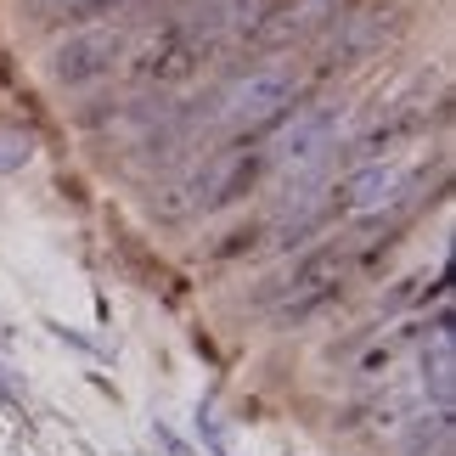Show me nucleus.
<instances>
[{
    "mask_svg": "<svg viewBox=\"0 0 456 456\" xmlns=\"http://www.w3.org/2000/svg\"><path fill=\"white\" fill-rule=\"evenodd\" d=\"M293 96H299L293 68L265 62V68H248V74H237L232 85H225L215 118H220L225 130H237V135H259V130H276V125H282L288 108H293Z\"/></svg>",
    "mask_w": 456,
    "mask_h": 456,
    "instance_id": "obj_1",
    "label": "nucleus"
},
{
    "mask_svg": "<svg viewBox=\"0 0 456 456\" xmlns=\"http://www.w3.org/2000/svg\"><path fill=\"white\" fill-rule=\"evenodd\" d=\"M344 271H349L344 248H315V254H305V259H299V265H293L288 276H276L265 299H271L276 310H282V315H293V322H299V315L322 310L327 299H338Z\"/></svg>",
    "mask_w": 456,
    "mask_h": 456,
    "instance_id": "obj_2",
    "label": "nucleus"
},
{
    "mask_svg": "<svg viewBox=\"0 0 456 456\" xmlns=\"http://www.w3.org/2000/svg\"><path fill=\"white\" fill-rule=\"evenodd\" d=\"M332 135H338V108H305V113H293L282 130H276V142H271V158L265 164L276 169H310V164H327L332 152Z\"/></svg>",
    "mask_w": 456,
    "mask_h": 456,
    "instance_id": "obj_3",
    "label": "nucleus"
},
{
    "mask_svg": "<svg viewBox=\"0 0 456 456\" xmlns=\"http://www.w3.org/2000/svg\"><path fill=\"white\" fill-rule=\"evenodd\" d=\"M400 203H406V175L395 164H361L332 191V215L338 220H383Z\"/></svg>",
    "mask_w": 456,
    "mask_h": 456,
    "instance_id": "obj_4",
    "label": "nucleus"
},
{
    "mask_svg": "<svg viewBox=\"0 0 456 456\" xmlns=\"http://www.w3.org/2000/svg\"><path fill=\"white\" fill-rule=\"evenodd\" d=\"M125 57V34L118 28H79L51 51V79L57 85H91L113 74V62Z\"/></svg>",
    "mask_w": 456,
    "mask_h": 456,
    "instance_id": "obj_5",
    "label": "nucleus"
},
{
    "mask_svg": "<svg viewBox=\"0 0 456 456\" xmlns=\"http://www.w3.org/2000/svg\"><path fill=\"white\" fill-rule=\"evenodd\" d=\"M332 17H338V0H288L276 12H259L248 34H254V45L282 51V45H299L310 34H322Z\"/></svg>",
    "mask_w": 456,
    "mask_h": 456,
    "instance_id": "obj_6",
    "label": "nucleus"
},
{
    "mask_svg": "<svg viewBox=\"0 0 456 456\" xmlns=\"http://www.w3.org/2000/svg\"><path fill=\"white\" fill-rule=\"evenodd\" d=\"M423 332H428V327H395V332H383V338H372V344L355 355L349 378H355L361 389H383L389 378H400V361H406L411 349L423 344Z\"/></svg>",
    "mask_w": 456,
    "mask_h": 456,
    "instance_id": "obj_7",
    "label": "nucleus"
},
{
    "mask_svg": "<svg viewBox=\"0 0 456 456\" xmlns=\"http://www.w3.org/2000/svg\"><path fill=\"white\" fill-rule=\"evenodd\" d=\"M417 411H428V406H423V389H417V378H389L355 417H361L366 428H378V434H406V423H411Z\"/></svg>",
    "mask_w": 456,
    "mask_h": 456,
    "instance_id": "obj_8",
    "label": "nucleus"
},
{
    "mask_svg": "<svg viewBox=\"0 0 456 456\" xmlns=\"http://www.w3.org/2000/svg\"><path fill=\"white\" fill-rule=\"evenodd\" d=\"M259 164H265L259 152H215V158L198 169V181H203V208H220V203L242 198V186H254Z\"/></svg>",
    "mask_w": 456,
    "mask_h": 456,
    "instance_id": "obj_9",
    "label": "nucleus"
},
{
    "mask_svg": "<svg viewBox=\"0 0 456 456\" xmlns=\"http://www.w3.org/2000/svg\"><path fill=\"white\" fill-rule=\"evenodd\" d=\"M423 406L428 411H451V395H456V338H451V322H434V344L423 355Z\"/></svg>",
    "mask_w": 456,
    "mask_h": 456,
    "instance_id": "obj_10",
    "label": "nucleus"
},
{
    "mask_svg": "<svg viewBox=\"0 0 456 456\" xmlns=\"http://www.w3.org/2000/svg\"><path fill=\"white\" fill-rule=\"evenodd\" d=\"M395 28V6L389 0H372V6H361V12H349L344 17V34H338V45H332V57L327 62H355V57H372V51L383 45V34Z\"/></svg>",
    "mask_w": 456,
    "mask_h": 456,
    "instance_id": "obj_11",
    "label": "nucleus"
},
{
    "mask_svg": "<svg viewBox=\"0 0 456 456\" xmlns=\"http://www.w3.org/2000/svg\"><path fill=\"white\" fill-rule=\"evenodd\" d=\"M400 456H451V411H417L406 423Z\"/></svg>",
    "mask_w": 456,
    "mask_h": 456,
    "instance_id": "obj_12",
    "label": "nucleus"
},
{
    "mask_svg": "<svg viewBox=\"0 0 456 456\" xmlns=\"http://www.w3.org/2000/svg\"><path fill=\"white\" fill-rule=\"evenodd\" d=\"M28 164V142H17V135H0V169H17Z\"/></svg>",
    "mask_w": 456,
    "mask_h": 456,
    "instance_id": "obj_13",
    "label": "nucleus"
},
{
    "mask_svg": "<svg viewBox=\"0 0 456 456\" xmlns=\"http://www.w3.org/2000/svg\"><path fill=\"white\" fill-rule=\"evenodd\" d=\"M28 6H34V12H79L85 0H28Z\"/></svg>",
    "mask_w": 456,
    "mask_h": 456,
    "instance_id": "obj_14",
    "label": "nucleus"
}]
</instances>
